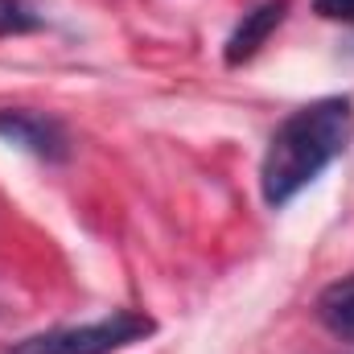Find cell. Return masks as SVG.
<instances>
[{"label": "cell", "instance_id": "obj_1", "mask_svg": "<svg viewBox=\"0 0 354 354\" xmlns=\"http://www.w3.org/2000/svg\"><path fill=\"white\" fill-rule=\"evenodd\" d=\"M354 136V103L342 95L313 99L297 107L268 140L264 165H260V189L272 210L288 206L326 165H334Z\"/></svg>", "mask_w": 354, "mask_h": 354}, {"label": "cell", "instance_id": "obj_2", "mask_svg": "<svg viewBox=\"0 0 354 354\" xmlns=\"http://www.w3.org/2000/svg\"><path fill=\"white\" fill-rule=\"evenodd\" d=\"M149 334H153V317H145L136 309H115L111 317H99L87 326H71V330L29 338L12 354H111L149 338Z\"/></svg>", "mask_w": 354, "mask_h": 354}, {"label": "cell", "instance_id": "obj_3", "mask_svg": "<svg viewBox=\"0 0 354 354\" xmlns=\"http://www.w3.org/2000/svg\"><path fill=\"white\" fill-rule=\"evenodd\" d=\"M0 140L17 145L21 153L37 157V161H66L71 157V136L58 120L37 115V111H21V107H4L0 111Z\"/></svg>", "mask_w": 354, "mask_h": 354}, {"label": "cell", "instance_id": "obj_4", "mask_svg": "<svg viewBox=\"0 0 354 354\" xmlns=\"http://www.w3.org/2000/svg\"><path fill=\"white\" fill-rule=\"evenodd\" d=\"M284 17H288V0H264V4H256L252 12H243V21H239L235 33L227 37V66H239V62L256 58L260 46L280 29Z\"/></svg>", "mask_w": 354, "mask_h": 354}, {"label": "cell", "instance_id": "obj_5", "mask_svg": "<svg viewBox=\"0 0 354 354\" xmlns=\"http://www.w3.org/2000/svg\"><path fill=\"white\" fill-rule=\"evenodd\" d=\"M317 322L342 338V342H354V276H342L334 284L322 288L317 297Z\"/></svg>", "mask_w": 354, "mask_h": 354}, {"label": "cell", "instance_id": "obj_6", "mask_svg": "<svg viewBox=\"0 0 354 354\" xmlns=\"http://www.w3.org/2000/svg\"><path fill=\"white\" fill-rule=\"evenodd\" d=\"M33 29H41V17H37L25 0H0V37L33 33Z\"/></svg>", "mask_w": 354, "mask_h": 354}, {"label": "cell", "instance_id": "obj_7", "mask_svg": "<svg viewBox=\"0 0 354 354\" xmlns=\"http://www.w3.org/2000/svg\"><path fill=\"white\" fill-rule=\"evenodd\" d=\"M313 12L326 21H346L354 25V0H313Z\"/></svg>", "mask_w": 354, "mask_h": 354}]
</instances>
